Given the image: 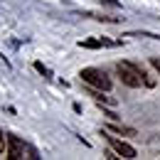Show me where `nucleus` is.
<instances>
[{"instance_id": "f257e3e1", "label": "nucleus", "mask_w": 160, "mask_h": 160, "mask_svg": "<svg viewBox=\"0 0 160 160\" xmlns=\"http://www.w3.org/2000/svg\"><path fill=\"white\" fill-rule=\"evenodd\" d=\"M81 81L94 86V89H101V91H111V79L103 69H96V67H84L81 69Z\"/></svg>"}, {"instance_id": "f03ea898", "label": "nucleus", "mask_w": 160, "mask_h": 160, "mask_svg": "<svg viewBox=\"0 0 160 160\" xmlns=\"http://www.w3.org/2000/svg\"><path fill=\"white\" fill-rule=\"evenodd\" d=\"M116 72H118L121 81H123L126 86H131V89L143 86V79H140V72H138V64H133V62H118V64H116Z\"/></svg>"}, {"instance_id": "7ed1b4c3", "label": "nucleus", "mask_w": 160, "mask_h": 160, "mask_svg": "<svg viewBox=\"0 0 160 160\" xmlns=\"http://www.w3.org/2000/svg\"><path fill=\"white\" fill-rule=\"evenodd\" d=\"M8 158L10 160L27 158V143L18 136H8Z\"/></svg>"}, {"instance_id": "20e7f679", "label": "nucleus", "mask_w": 160, "mask_h": 160, "mask_svg": "<svg viewBox=\"0 0 160 160\" xmlns=\"http://www.w3.org/2000/svg\"><path fill=\"white\" fill-rule=\"evenodd\" d=\"M106 140L111 143V148L118 153L121 158H136V148L131 145V143H126V140H121V138H116V136H106Z\"/></svg>"}, {"instance_id": "39448f33", "label": "nucleus", "mask_w": 160, "mask_h": 160, "mask_svg": "<svg viewBox=\"0 0 160 160\" xmlns=\"http://www.w3.org/2000/svg\"><path fill=\"white\" fill-rule=\"evenodd\" d=\"M89 96H94V101H99V103H116V101L111 99V96H103V91L101 89H89Z\"/></svg>"}, {"instance_id": "423d86ee", "label": "nucleus", "mask_w": 160, "mask_h": 160, "mask_svg": "<svg viewBox=\"0 0 160 160\" xmlns=\"http://www.w3.org/2000/svg\"><path fill=\"white\" fill-rule=\"evenodd\" d=\"M81 47H86V49H99V47H103V40H84L79 42Z\"/></svg>"}, {"instance_id": "0eeeda50", "label": "nucleus", "mask_w": 160, "mask_h": 160, "mask_svg": "<svg viewBox=\"0 0 160 160\" xmlns=\"http://www.w3.org/2000/svg\"><path fill=\"white\" fill-rule=\"evenodd\" d=\"M111 131L123 133V136H136V131H133V128H126V126H111Z\"/></svg>"}, {"instance_id": "6e6552de", "label": "nucleus", "mask_w": 160, "mask_h": 160, "mask_svg": "<svg viewBox=\"0 0 160 160\" xmlns=\"http://www.w3.org/2000/svg\"><path fill=\"white\" fill-rule=\"evenodd\" d=\"M35 69H37V72H40V74H44V77H47V74H49V72H47V67H44V64H42V62H35Z\"/></svg>"}, {"instance_id": "1a4fd4ad", "label": "nucleus", "mask_w": 160, "mask_h": 160, "mask_svg": "<svg viewBox=\"0 0 160 160\" xmlns=\"http://www.w3.org/2000/svg\"><path fill=\"white\" fill-rule=\"evenodd\" d=\"M5 145H8V138H5V133H2V128H0V153L5 150Z\"/></svg>"}, {"instance_id": "9d476101", "label": "nucleus", "mask_w": 160, "mask_h": 160, "mask_svg": "<svg viewBox=\"0 0 160 160\" xmlns=\"http://www.w3.org/2000/svg\"><path fill=\"white\" fill-rule=\"evenodd\" d=\"M150 64H153V69L160 74V57H153V59H150Z\"/></svg>"}]
</instances>
